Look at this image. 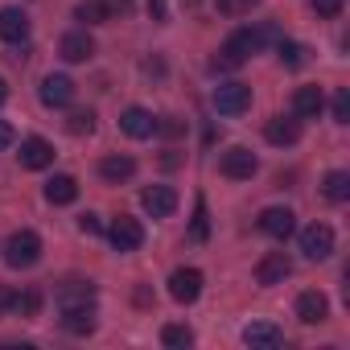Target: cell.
Listing matches in <instances>:
<instances>
[{"instance_id": "36", "label": "cell", "mask_w": 350, "mask_h": 350, "mask_svg": "<svg viewBox=\"0 0 350 350\" xmlns=\"http://www.w3.org/2000/svg\"><path fill=\"white\" fill-rule=\"evenodd\" d=\"M13 297H17V293H13L9 284H0V317H5V313L13 309Z\"/></svg>"}, {"instance_id": "20", "label": "cell", "mask_w": 350, "mask_h": 350, "mask_svg": "<svg viewBox=\"0 0 350 350\" xmlns=\"http://www.w3.org/2000/svg\"><path fill=\"white\" fill-rule=\"evenodd\" d=\"M321 107H325L321 87H297V95H293V116L297 120H317Z\"/></svg>"}, {"instance_id": "35", "label": "cell", "mask_w": 350, "mask_h": 350, "mask_svg": "<svg viewBox=\"0 0 350 350\" xmlns=\"http://www.w3.org/2000/svg\"><path fill=\"white\" fill-rule=\"evenodd\" d=\"M13 140H17V132H13V124H9V120H0V152H5V148H9Z\"/></svg>"}, {"instance_id": "5", "label": "cell", "mask_w": 350, "mask_h": 350, "mask_svg": "<svg viewBox=\"0 0 350 350\" xmlns=\"http://www.w3.org/2000/svg\"><path fill=\"white\" fill-rule=\"evenodd\" d=\"M54 305H58V309H95V284H91V280H79V276H70V280H62V284H58Z\"/></svg>"}, {"instance_id": "8", "label": "cell", "mask_w": 350, "mask_h": 350, "mask_svg": "<svg viewBox=\"0 0 350 350\" xmlns=\"http://www.w3.org/2000/svg\"><path fill=\"white\" fill-rule=\"evenodd\" d=\"M301 252H305V260H329L334 256V227L329 223H309L301 231Z\"/></svg>"}, {"instance_id": "17", "label": "cell", "mask_w": 350, "mask_h": 350, "mask_svg": "<svg viewBox=\"0 0 350 350\" xmlns=\"http://www.w3.org/2000/svg\"><path fill=\"white\" fill-rule=\"evenodd\" d=\"M58 54H62L66 62H87V58L95 54V42H91L87 29H70V33L58 42Z\"/></svg>"}, {"instance_id": "21", "label": "cell", "mask_w": 350, "mask_h": 350, "mask_svg": "<svg viewBox=\"0 0 350 350\" xmlns=\"http://www.w3.org/2000/svg\"><path fill=\"white\" fill-rule=\"evenodd\" d=\"M243 342H247L252 350H276V346L284 342V334H280L272 321H252V325L243 329Z\"/></svg>"}, {"instance_id": "31", "label": "cell", "mask_w": 350, "mask_h": 350, "mask_svg": "<svg viewBox=\"0 0 350 350\" xmlns=\"http://www.w3.org/2000/svg\"><path fill=\"white\" fill-rule=\"evenodd\" d=\"M334 120L338 124H350V95H346V87L334 91Z\"/></svg>"}, {"instance_id": "19", "label": "cell", "mask_w": 350, "mask_h": 350, "mask_svg": "<svg viewBox=\"0 0 350 350\" xmlns=\"http://www.w3.org/2000/svg\"><path fill=\"white\" fill-rule=\"evenodd\" d=\"M132 173H136V161H132L128 152H111V157H103V161H99V178H103V182H111V186L128 182Z\"/></svg>"}, {"instance_id": "38", "label": "cell", "mask_w": 350, "mask_h": 350, "mask_svg": "<svg viewBox=\"0 0 350 350\" xmlns=\"http://www.w3.org/2000/svg\"><path fill=\"white\" fill-rule=\"evenodd\" d=\"M5 99H9V83H5V79H0V103H5Z\"/></svg>"}, {"instance_id": "27", "label": "cell", "mask_w": 350, "mask_h": 350, "mask_svg": "<svg viewBox=\"0 0 350 350\" xmlns=\"http://www.w3.org/2000/svg\"><path fill=\"white\" fill-rule=\"evenodd\" d=\"M38 309H42V293H38V288H25V293L13 297V313H21V317H38Z\"/></svg>"}, {"instance_id": "7", "label": "cell", "mask_w": 350, "mask_h": 350, "mask_svg": "<svg viewBox=\"0 0 350 350\" xmlns=\"http://www.w3.org/2000/svg\"><path fill=\"white\" fill-rule=\"evenodd\" d=\"M107 239H111L116 252H136V247L144 243V227H140V219H132V215H116L111 227H107Z\"/></svg>"}, {"instance_id": "15", "label": "cell", "mask_w": 350, "mask_h": 350, "mask_svg": "<svg viewBox=\"0 0 350 350\" xmlns=\"http://www.w3.org/2000/svg\"><path fill=\"white\" fill-rule=\"evenodd\" d=\"M140 206H144L152 219H169L173 211H178V194H173L169 186H148V190L140 194Z\"/></svg>"}, {"instance_id": "4", "label": "cell", "mask_w": 350, "mask_h": 350, "mask_svg": "<svg viewBox=\"0 0 350 350\" xmlns=\"http://www.w3.org/2000/svg\"><path fill=\"white\" fill-rule=\"evenodd\" d=\"M219 169H223V178H231V182H252V178H256V169H260V161H256V152H252V148L235 144V148H227V152H223Z\"/></svg>"}, {"instance_id": "23", "label": "cell", "mask_w": 350, "mask_h": 350, "mask_svg": "<svg viewBox=\"0 0 350 350\" xmlns=\"http://www.w3.org/2000/svg\"><path fill=\"white\" fill-rule=\"evenodd\" d=\"M46 198H50L54 206H70V202L79 198V182L70 178V173H54V178L46 182Z\"/></svg>"}, {"instance_id": "30", "label": "cell", "mask_w": 350, "mask_h": 350, "mask_svg": "<svg viewBox=\"0 0 350 350\" xmlns=\"http://www.w3.org/2000/svg\"><path fill=\"white\" fill-rule=\"evenodd\" d=\"M190 235H194L198 243L211 235V219H206V202H202V198H198V206H194V227H190Z\"/></svg>"}, {"instance_id": "16", "label": "cell", "mask_w": 350, "mask_h": 350, "mask_svg": "<svg viewBox=\"0 0 350 350\" xmlns=\"http://www.w3.org/2000/svg\"><path fill=\"white\" fill-rule=\"evenodd\" d=\"M17 157H21V169H46V165H54V144L42 136H29V140H21Z\"/></svg>"}, {"instance_id": "25", "label": "cell", "mask_w": 350, "mask_h": 350, "mask_svg": "<svg viewBox=\"0 0 350 350\" xmlns=\"http://www.w3.org/2000/svg\"><path fill=\"white\" fill-rule=\"evenodd\" d=\"M62 329L66 334H91L95 329V309H62Z\"/></svg>"}, {"instance_id": "28", "label": "cell", "mask_w": 350, "mask_h": 350, "mask_svg": "<svg viewBox=\"0 0 350 350\" xmlns=\"http://www.w3.org/2000/svg\"><path fill=\"white\" fill-rule=\"evenodd\" d=\"M161 342L186 350V346H194V329H190V325H165V329H161Z\"/></svg>"}, {"instance_id": "12", "label": "cell", "mask_w": 350, "mask_h": 350, "mask_svg": "<svg viewBox=\"0 0 350 350\" xmlns=\"http://www.w3.org/2000/svg\"><path fill=\"white\" fill-rule=\"evenodd\" d=\"M288 272H293V260H288L284 252H268V256L256 264V284H264V288L284 284V280H288Z\"/></svg>"}, {"instance_id": "22", "label": "cell", "mask_w": 350, "mask_h": 350, "mask_svg": "<svg viewBox=\"0 0 350 350\" xmlns=\"http://www.w3.org/2000/svg\"><path fill=\"white\" fill-rule=\"evenodd\" d=\"M264 136H268L272 144L288 148V144H297V140H301V124H297V120H284V116H272V120L264 124Z\"/></svg>"}, {"instance_id": "13", "label": "cell", "mask_w": 350, "mask_h": 350, "mask_svg": "<svg viewBox=\"0 0 350 350\" xmlns=\"http://www.w3.org/2000/svg\"><path fill=\"white\" fill-rule=\"evenodd\" d=\"M38 95H42V103H46L50 111H54V107H70V103H75V83H70L66 75H46Z\"/></svg>"}, {"instance_id": "10", "label": "cell", "mask_w": 350, "mask_h": 350, "mask_svg": "<svg viewBox=\"0 0 350 350\" xmlns=\"http://www.w3.org/2000/svg\"><path fill=\"white\" fill-rule=\"evenodd\" d=\"M0 42H9V46H25L29 42V17H25V9H17V5L0 9Z\"/></svg>"}, {"instance_id": "24", "label": "cell", "mask_w": 350, "mask_h": 350, "mask_svg": "<svg viewBox=\"0 0 350 350\" xmlns=\"http://www.w3.org/2000/svg\"><path fill=\"white\" fill-rule=\"evenodd\" d=\"M321 194H325L329 202H346V198H350V173H342V169L325 173V182H321Z\"/></svg>"}, {"instance_id": "34", "label": "cell", "mask_w": 350, "mask_h": 350, "mask_svg": "<svg viewBox=\"0 0 350 350\" xmlns=\"http://www.w3.org/2000/svg\"><path fill=\"white\" fill-rule=\"evenodd\" d=\"M157 132H165V136H182L186 124H182L178 116H165V120H157Z\"/></svg>"}, {"instance_id": "18", "label": "cell", "mask_w": 350, "mask_h": 350, "mask_svg": "<svg viewBox=\"0 0 350 350\" xmlns=\"http://www.w3.org/2000/svg\"><path fill=\"white\" fill-rule=\"evenodd\" d=\"M297 317H301L305 325L325 321V317H329V301H325V293H317V288L301 293V297H297Z\"/></svg>"}, {"instance_id": "29", "label": "cell", "mask_w": 350, "mask_h": 350, "mask_svg": "<svg viewBox=\"0 0 350 350\" xmlns=\"http://www.w3.org/2000/svg\"><path fill=\"white\" fill-rule=\"evenodd\" d=\"M66 132H70V136H91V132H95V111H75V116L66 120Z\"/></svg>"}, {"instance_id": "9", "label": "cell", "mask_w": 350, "mask_h": 350, "mask_svg": "<svg viewBox=\"0 0 350 350\" xmlns=\"http://www.w3.org/2000/svg\"><path fill=\"white\" fill-rule=\"evenodd\" d=\"M202 272L198 268H178V272H173L169 276V297L173 301H178V305H194L198 297H202Z\"/></svg>"}, {"instance_id": "6", "label": "cell", "mask_w": 350, "mask_h": 350, "mask_svg": "<svg viewBox=\"0 0 350 350\" xmlns=\"http://www.w3.org/2000/svg\"><path fill=\"white\" fill-rule=\"evenodd\" d=\"M252 107V87L247 83H223L215 87V111L219 116H243Z\"/></svg>"}, {"instance_id": "3", "label": "cell", "mask_w": 350, "mask_h": 350, "mask_svg": "<svg viewBox=\"0 0 350 350\" xmlns=\"http://www.w3.org/2000/svg\"><path fill=\"white\" fill-rule=\"evenodd\" d=\"M132 9V0H79L75 5V17L83 25H103V21H116L120 13Z\"/></svg>"}, {"instance_id": "37", "label": "cell", "mask_w": 350, "mask_h": 350, "mask_svg": "<svg viewBox=\"0 0 350 350\" xmlns=\"http://www.w3.org/2000/svg\"><path fill=\"white\" fill-rule=\"evenodd\" d=\"M148 13H152L157 21H165V0H148Z\"/></svg>"}, {"instance_id": "1", "label": "cell", "mask_w": 350, "mask_h": 350, "mask_svg": "<svg viewBox=\"0 0 350 350\" xmlns=\"http://www.w3.org/2000/svg\"><path fill=\"white\" fill-rule=\"evenodd\" d=\"M268 42H280V33H276V25H256V29H235L227 42H223V50H219V58H215V66H223V70H235V66H243L260 46H268Z\"/></svg>"}, {"instance_id": "11", "label": "cell", "mask_w": 350, "mask_h": 350, "mask_svg": "<svg viewBox=\"0 0 350 350\" xmlns=\"http://www.w3.org/2000/svg\"><path fill=\"white\" fill-rule=\"evenodd\" d=\"M120 132L132 136V140H148V136H157V116H152L148 107H124Z\"/></svg>"}, {"instance_id": "26", "label": "cell", "mask_w": 350, "mask_h": 350, "mask_svg": "<svg viewBox=\"0 0 350 350\" xmlns=\"http://www.w3.org/2000/svg\"><path fill=\"white\" fill-rule=\"evenodd\" d=\"M276 54H280V62H284L288 70H301V66L309 62V50H305L301 42H284V38H280V42H276Z\"/></svg>"}, {"instance_id": "2", "label": "cell", "mask_w": 350, "mask_h": 350, "mask_svg": "<svg viewBox=\"0 0 350 350\" xmlns=\"http://www.w3.org/2000/svg\"><path fill=\"white\" fill-rule=\"evenodd\" d=\"M42 260V235L38 231H13L5 243V264L9 268H33Z\"/></svg>"}, {"instance_id": "14", "label": "cell", "mask_w": 350, "mask_h": 350, "mask_svg": "<svg viewBox=\"0 0 350 350\" xmlns=\"http://www.w3.org/2000/svg\"><path fill=\"white\" fill-rule=\"evenodd\" d=\"M260 231L272 239H288L297 231V215L288 206H268V211H260Z\"/></svg>"}, {"instance_id": "32", "label": "cell", "mask_w": 350, "mask_h": 350, "mask_svg": "<svg viewBox=\"0 0 350 350\" xmlns=\"http://www.w3.org/2000/svg\"><path fill=\"white\" fill-rule=\"evenodd\" d=\"M342 5H346V0H313V13L325 17V21H334V17L342 13Z\"/></svg>"}, {"instance_id": "33", "label": "cell", "mask_w": 350, "mask_h": 350, "mask_svg": "<svg viewBox=\"0 0 350 350\" xmlns=\"http://www.w3.org/2000/svg\"><path fill=\"white\" fill-rule=\"evenodd\" d=\"M79 231H83V235H103V219L87 211V215H79Z\"/></svg>"}]
</instances>
